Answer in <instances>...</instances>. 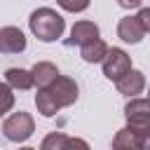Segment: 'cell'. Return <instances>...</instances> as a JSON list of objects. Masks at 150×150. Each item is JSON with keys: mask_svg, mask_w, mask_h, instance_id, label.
Segmentation results:
<instances>
[{"mask_svg": "<svg viewBox=\"0 0 150 150\" xmlns=\"http://www.w3.org/2000/svg\"><path fill=\"white\" fill-rule=\"evenodd\" d=\"M66 138H68V134H63V131H52V134H47V136L42 138L40 150H61L63 143H66Z\"/></svg>", "mask_w": 150, "mask_h": 150, "instance_id": "obj_15", "label": "cell"}, {"mask_svg": "<svg viewBox=\"0 0 150 150\" xmlns=\"http://www.w3.org/2000/svg\"><path fill=\"white\" fill-rule=\"evenodd\" d=\"M14 108V89L5 82H0V117L7 115Z\"/></svg>", "mask_w": 150, "mask_h": 150, "instance_id": "obj_16", "label": "cell"}, {"mask_svg": "<svg viewBox=\"0 0 150 150\" xmlns=\"http://www.w3.org/2000/svg\"><path fill=\"white\" fill-rule=\"evenodd\" d=\"M127 129L134 134L138 150H150V101L148 98H131L124 105Z\"/></svg>", "mask_w": 150, "mask_h": 150, "instance_id": "obj_1", "label": "cell"}, {"mask_svg": "<svg viewBox=\"0 0 150 150\" xmlns=\"http://www.w3.org/2000/svg\"><path fill=\"white\" fill-rule=\"evenodd\" d=\"M5 84H9L12 89H21V91L35 87L33 75H30V70H26V68H7V70H5Z\"/></svg>", "mask_w": 150, "mask_h": 150, "instance_id": "obj_11", "label": "cell"}, {"mask_svg": "<svg viewBox=\"0 0 150 150\" xmlns=\"http://www.w3.org/2000/svg\"><path fill=\"white\" fill-rule=\"evenodd\" d=\"M19 150H35V148H19Z\"/></svg>", "mask_w": 150, "mask_h": 150, "instance_id": "obj_20", "label": "cell"}, {"mask_svg": "<svg viewBox=\"0 0 150 150\" xmlns=\"http://www.w3.org/2000/svg\"><path fill=\"white\" fill-rule=\"evenodd\" d=\"M115 87H117V91L122 94V96H129V98H136L143 89H145V75L141 73V70H136V68H131L129 73H124L117 82H115Z\"/></svg>", "mask_w": 150, "mask_h": 150, "instance_id": "obj_7", "label": "cell"}, {"mask_svg": "<svg viewBox=\"0 0 150 150\" xmlns=\"http://www.w3.org/2000/svg\"><path fill=\"white\" fill-rule=\"evenodd\" d=\"M61 150H91V148H89V143H87L84 138H77V136H68Z\"/></svg>", "mask_w": 150, "mask_h": 150, "instance_id": "obj_18", "label": "cell"}, {"mask_svg": "<svg viewBox=\"0 0 150 150\" xmlns=\"http://www.w3.org/2000/svg\"><path fill=\"white\" fill-rule=\"evenodd\" d=\"M117 5L122 9H134V7H141V0H117Z\"/></svg>", "mask_w": 150, "mask_h": 150, "instance_id": "obj_19", "label": "cell"}, {"mask_svg": "<svg viewBox=\"0 0 150 150\" xmlns=\"http://www.w3.org/2000/svg\"><path fill=\"white\" fill-rule=\"evenodd\" d=\"M33 131H35V122H33L30 112H26V110L12 112V115L2 122V134H5V138L12 141V143H23V141H28V138L33 136Z\"/></svg>", "mask_w": 150, "mask_h": 150, "instance_id": "obj_3", "label": "cell"}, {"mask_svg": "<svg viewBox=\"0 0 150 150\" xmlns=\"http://www.w3.org/2000/svg\"><path fill=\"white\" fill-rule=\"evenodd\" d=\"M26 35L16 26H5L0 28V52L2 54H21L26 49Z\"/></svg>", "mask_w": 150, "mask_h": 150, "instance_id": "obj_6", "label": "cell"}, {"mask_svg": "<svg viewBox=\"0 0 150 150\" xmlns=\"http://www.w3.org/2000/svg\"><path fill=\"white\" fill-rule=\"evenodd\" d=\"M89 2H91V0H56V5H59L61 9H66V12H73V14H77V12H84V9L89 7Z\"/></svg>", "mask_w": 150, "mask_h": 150, "instance_id": "obj_17", "label": "cell"}, {"mask_svg": "<svg viewBox=\"0 0 150 150\" xmlns=\"http://www.w3.org/2000/svg\"><path fill=\"white\" fill-rule=\"evenodd\" d=\"M30 75H33V82L38 84V89H47L61 73H59V68H56L52 61H38V63L30 68Z\"/></svg>", "mask_w": 150, "mask_h": 150, "instance_id": "obj_10", "label": "cell"}, {"mask_svg": "<svg viewBox=\"0 0 150 150\" xmlns=\"http://www.w3.org/2000/svg\"><path fill=\"white\" fill-rule=\"evenodd\" d=\"M117 38H120L122 42L138 45V42L145 38V30H143V26L138 23L136 16H122L120 23H117Z\"/></svg>", "mask_w": 150, "mask_h": 150, "instance_id": "obj_9", "label": "cell"}, {"mask_svg": "<svg viewBox=\"0 0 150 150\" xmlns=\"http://www.w3.org/2000/svg\"><path fill=\"white\" fill-rule=\"evenodd\" d=\"M105 54H108V45H105L101 38H98V40H91V42H87V45L80 47V56H82V61H87V63H101Z\"/></svg>", "mask_w": 150, "mask_h": 150, "instance_id": "obj_12", "label": "cell"}, {"mask_svg": "<svg viewBox=\"0 0 150 150\" xmlns=\"http://www.w3.org/2000/svg\"><path fill=\"white\" fill-rule=\"evenodd\" d=\"M47 91H49V96L54 98V103L59 105V110L73 105V103L77 101V96H80L77 82H75L73 77H68V75H59V77L47 87Z\"/></svg>", "mask_w": 150, "mask_h": 150, "instance_id": "obj_4", "label": "cell"}, {"mask_svg": "<svg viewBox=\"0 0 150 150\" xmlns=\"http://www.w3.org/2000/svg\"><path fill=\"white\" fill-rule=\"evenodd\" d=\"M112 150H138L136 138H134V134H131L127 127L115 134V138H112Z\"/></svg>", "mask_w": 150, "mask_h": 150, "instance_id": "obj_14", "label": "cell"}, {"mask_svg": "<svg viewBox=\"0 0 150 150\" xmlns=\"http://www.w3.org/2000/svg\"><path fill=\"white\" fill-rule=\"evenodd\" d=\"M91 40H98V26L94 23V21H75L73 23V28H70V38L66 40V45L68 47H73V45H87V42H91Z\"/></svg>", "mask_w": 150, "mask_h": 150, "instance_id": "obj_8", "label": "cell"}, {"mask_svg": "<svg viewBox=\"0 0 150 150\" xmlns=\"http://www.w3.org/2000/svg\"><path fill=\"white\" fill-rule=\"evenodd\" d=\"M35 105H38V112H40L42 117H54V115L59 112V105L54 103V98L49 96L47 89H38V94H35Z\"/></svg>", "mask_w": 150, "mask_h": 150, "instance_id": "obj_13", "label": "cell"}, {"mask_svg": "<svg viewBox=\"0 0 150 150\" xmlns=\"http://www.w3.org/2000/svg\"><path fill=\"white\" fill-rule=\"evenodd\" d=\"M28 26H30V33L40 40V42H54L63 35L66 30V21L63 16L52 9V7H40L35 12H30V19H28Z\"/></svg>", "mask_w": 150, "mask_h": 150, "instance_id": "obj_2", "label": "cell"}, {"mask_svg": "<svg viewBox=\"0 0 150 150\" xmlns=\"http://www.w3.org/2000/svg\"><path fill=\"white\" fill-rule=\"evenodd\" d=\"M101 66H103V75H105L108 80L117 82L124 73L131 70V56H129L124 49H120V47H112V49L108 47V54L103 56Z\"/></svg>", "mask_w": 150, "mask_h": 150, "instance_id": "obj_5", "label": "cell"}, {"mask_svg": "<svg viewBox=\"0 0 150 150\" xmlns=\"http://www.w3.org/2000/svg\"><path fill=\"white\" fill-rule=\"evenodd\" d=\"M148 101H150V87H148Z\"/></svg>", "mask_w": 150, "mask_h": 150, "instance_id": "obj_21", "label": "cell"}]
</instances>
